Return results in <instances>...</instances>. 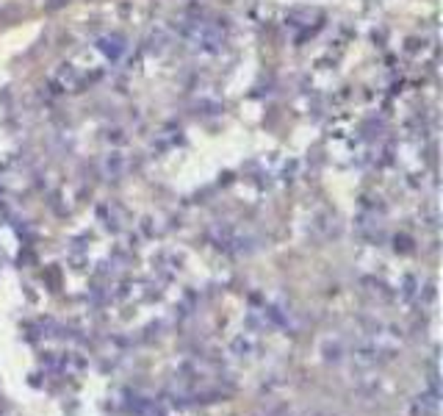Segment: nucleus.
<instances>
[{
	"label": "nucleus",
	"mask_w": 443,
	"mask_h": 416,
	"mask_svg": "<svg viewBox=\"0 0 443 416\" xmlns=\"http://www.w3.org/2000/svg\"><path fill=\"white\" fill-rule=\"evenodd\" d=\"M106 172L109 175H119L122 172V155L119 153H111L109 161H106Z\"/></svg>",
	"instance_id": "2"
},
{
	"label": "nucleus",
	"mask_w": 443,
	"mask_h": 416,
	"mask_svg": "<svg viewBox=\"0 0 443 416\" xmlns=\"http://www.w3.org/2000/svg\"><path fill=\"white\" fill-rule=\"evenodd\" d=\"M97 50H100L109 61H119L122 53L128 50V42H125V37H119V34H106V37L97 39Z\"/></svg>",
	"instance_id": "1"
}]
</instances>
